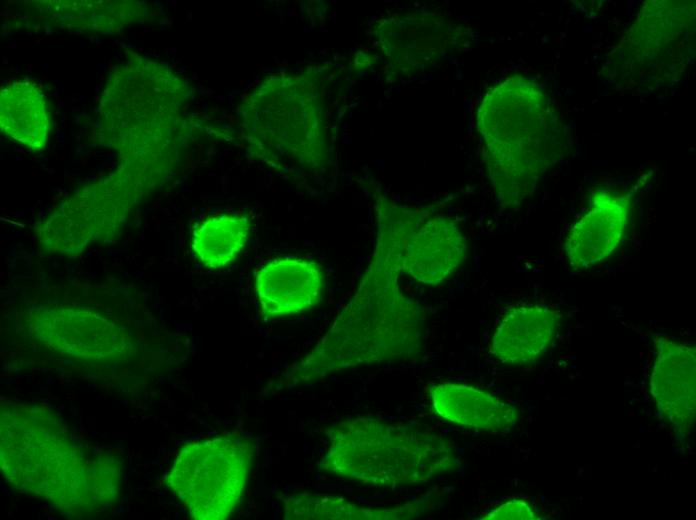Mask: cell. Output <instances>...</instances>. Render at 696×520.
<instances>
[{"label": "cell", "instance_id": "1", "mask_svg": "<svg viewBox=\"0 0 696 520\" xmlns=\"http://www.w3.org/2000/svg\"><path fill=\"white\" fill-rule=\"evenodd\" d=\"M376 244L359 286L326 334L270 385L273 393L362 366L408 360L423 347L424 315L400 287L408 239L427 215L386 195L375 202Z\"/></svg>", "mask_w": 696, "mask_h": 520}, {"label": "cell", "instance_id": "2", "mask_svg": "<svg viewBox=\"0 0 696 520\" xmlns=\"http://www.w3.org/2000/svg\"><path fill=\"white\" fill-rule=\"evenodd\" d=\"M0 409L1 472L13 489L79 518L116 505L123 460L115 450L86 443L43 404L4 400Z\"/></svg>", "mask_w": 696, "mask_h": 520}, {"label": "cell", "instance_id": "3", "mask_svg": "<svg viewBox=\"0 0 696 520\" xmlns=\"http://www.w3.org/2000/svg\"><path fill=\"white\" fill-rule=\"evenodd\" d=\"M477 125L488 178L504 208L532 196L567 149L553 99L528 77L510 76L492 85L478 107Z\"/></svg>", "mask_w": 696, "mask_h": 520}, {"label": "cell", "instance_id": "4", "mask_svg": "<svg viewBox=\"0 0 696 520\" xmlns=\"http://www.w3.org/2000/svg\"><path fill=\"white\" fill-rule=\"evenodd\" d=\"M328 83L319 73L269 75L243 100L242 132L256 157L278 169L310 171L331 144Z\"/></svg>", "mask_w": 696, "mask_h": 520}, {"label": "cell", "instance_id": "5", "mask_svg": "<svg viewBox=\"0 0 696 520\" xmlns=\"http://www.w3.org/2000/svg\"><path fill=\"white\" fill-rule=\"evenodd\" d=\"M320 469L380 488L421 484L454 470L458 458L439 433L374 417H356L326 430Z\"/></svg>", "mask_w": 696, "mask_h": 520}, {"label": "cell", "instance_id": "6", "mask_svg": "<svg viewBox=\"0 0 696 520\" xmlns=\"http://www.w3.org/2000/svg\"><path fill=\"white\" fill-rule=\"evenodd\" d=\"M254 454V441L239 432L191 442L176 455L167 486L192 519H227L242 499Z\"/></svg>", "mask_w": 696, "mask_h": 520}, {"label": "cell", "instance_id": "7", "mask_svg": "<svg viewBox=\"0 0 696 520\" xmlns=\"http://www.w3.org/2000/svg\"><path fill=\"white\" fill-rule=\"evenodd\" d=\"M374 33L388 67L403 76L447 59L466 39L465 27L452 17L417 9L383 18Z\"/></svg>", "mask_w": 696, "mask_h": 520}, {"label": "cell", "instance_id": "8", "mask_svg": "<svg viewBox=\"0 0 696 520\" xmlns=\"http://www.w3.org/2000/svg\"><path fill=\"white\" fill-rule=\"evenodd\" d=\"M621 44V62L631 78L670 76L691 44L692 11L676 2H649Z\"/></svg>", "mask_w": 696, "mask_h": 520}, {"label": "cell", "instance_id": "9", "mask_svg": "<svg viewBox=\"0 0 696 520\" xmlns=\"http://www.w3.org/2000/svg\"><path fill=\"white\" fill-rule=\"evenodd\" d=\"M649 387L662 421L671 436L682 441L695 419V348L667 335L654 337Z\"/></svg>", "mask_w": 696, "mask_h": 520}, {"label": "cell", "instance_id": "10", "mask_svg": "<svg viewBox=\"0 0 696 520\" xmlns=\"http://www.w3.org/2000/svg\"><path fill=\"white\" fill-rule=\"evenodd\" d=\"M628 207L627 194L609 189L592 194L588 211L574 223L563 243L572 269L592 268L612 255L624 236Z\"/></svg>", "mask_w": 696, "mask_h": 520}, {"label": "cell", "instance_id": "11", "mask_svg": "<svg viewBox=\"0 0 696 520\" xmlns=\"http://www.w3.org/2000/svg\"><path fill=\"white\" fill-rule=\"evenodd\" d=\"M466 250L464 234L455 220L433 209L408 239L404 272L418 283L439 285L460 267Z\"/></svg>", "mask_w": 696, "mask_h": 520}, {"label": "cell", "instance_id": "12", "mask_svg": "<svg viewBox=\"0 0 696 520\" xmlns=\"http://www.w3.org/2000/svg\"><path fill=\"white\" fill-rule=\"evenodd\" d=\"M324 276L318 264L277 259L256 276V292L266 316H290L314 307L321 299Z\"/></svg>", "mask_w": 696, "mask_h": 520}, {"label": "cell", "instance_id": "13", "mask_svg": "<svg viewBox=\"0 0 696 520\" xmlns=\"http://www.w3.org/2000/svg\"><path fill=\"white\" fill-rule=\"evenodd\" d=\"M559 325L558 312L548 306H514L497 323L490 353L498 362L506 365L533 362L550 347Z\"/></svg>", "mask_w": 696, "mask_h": 520}, {"label": "cell", "instance_id": "14", "mask_svg": "<svg viewBox=\"0 0 696 520\" xmlns=\"http://www.w3.org/2000/svg\"><path fill=\"white\" fill-rule=\"evenodd\" d=\"M429 397L437 416L477 431L505 433L517 421V411L511 404L466 384H435L429 389Z\"/></svg>", "mask_w": 696, "mask_h": 520}, {"label": "cell", "instance_id": "15", "mask_svg": "<svg viewBox=\"0 0 696 520\" xmlns=\"http://www.w3.org/2000/svg\"><path fill=\"white\" fill-rule=\"evenodd\" d=\"M0 127L15 142L32 150L43 149L50 131L47 99L31 81H13L1 89Z\"/></svg>", "mask_w": 696, "mask_h": 520}, {"label": "cell", "instance_id": "16", "mask_svg": "<svg viewBox=\"0 0 696 520\" xmlns=\"http://www.w3.org/2000/svg\"><path fill=\"white\" fill-rule=\"evenodd\" d=\"M280 498L283 518L293 520H402L416 517L423 508L420 502L366 507L333 494L298 493Z\"/></svg>", "mask_w": 696, "mask_h": 520}, {"label": "cell", "instance_id": "17", "mask_svg": "<svg viewBox=\"0 0 696 520\" xmlns=\"http://www.w3.org/2000/svg\"><path fill=\"white\" fill-rule=\"evenodd\" d=\"M249 233L246 217L222 215L207 219L195 230L192 250L206 267L218 269L233 261Z\"/></svg>", "mask_w": 696, "mask_h": 520}, {"label": "cell", "instance_id": "18", "mask_svg": "<svg viewBox=\"0 0 696 520\" xmlns=\"http://www.w3.org/2000/svg\"><path fill=\"white\" fill-rule=\"evenodd\" d=\"M538 516L531 505L522 499L509 500L490 511L485 520H532Z\"/></svg>", "mask_w": 696, "mask_h": 520}]
</instances>
